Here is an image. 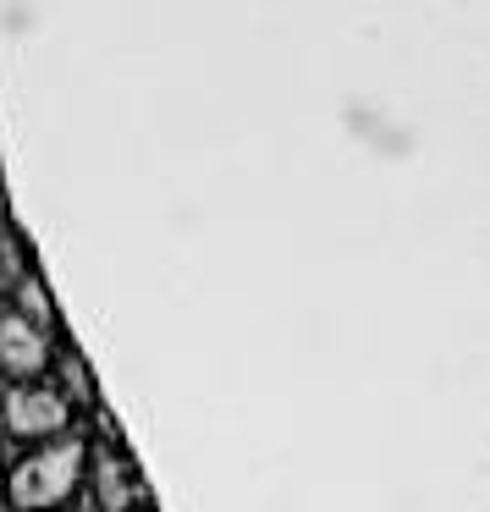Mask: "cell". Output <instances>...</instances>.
Instances as JSON below:
<instances>
[{
  "instance_id": "obj_1",
  "label": "cell",
  "mask_w": 490,
  "mask_h": 512,
  "mask_svg": "<svg viewBox=\"0 0 490 512\" xmlns=\"http://www.w3.org/2000/svg\"><path fill=\"white\" fill-rule=\"evenodd\" d=\"M83 463H89V452H83L78 435H72V441H56V446H39V452H28L23 463L12 468L6 501H12L17 512H61L83 485Z\"/></svg>"
},
{
  "instance_id": "obj_2",
  "label": "cell",
  "mask_w": 490,
  "mask_h": 512,
  "mask_svg": "<svg viewBox=\"0 0 490 512\" xmlns=\"http://www.w3.org/2000/svg\"><path fill=\"white\" fill-rule=\"evenodd\" d=\"M0 419L17 441H56L72 430V402L56 386H39V380H17L6 397H0Z\"/></svg>"
},
{
  "instance_id": "obj_3",
  "label": "cell",
  "mask_w": 490,
  "mask_h": 512,
  "mask_svg": "<svg viewBox=\"0 0 490 512\" xmlns=\"http://www.w3.org/2000/svg\"><path fill=\"white\" fill-rule=\"evenodd\" d=\"M50 364V331L23 309H0V369L12 380H34Z\"/></svg>"
},
{
  "instance_id": "obj_4",
  "label": "cell",
  "mask_w": 490,
  "mask_h": 512,
  "mask_svg": "<svg viewBox=\"0 0 490 512\" xmlns=\"http://www.w3.org/2000/svg\"><path fill=\"white\" fill-rule=\"evenodd\" d=\"M94 501H100V512H138V501H144V479L116 446L94 457Z\"/></svg>"
},
{
  "instance_id": "obj_5",
  "label": "cell",
  "mask_w": 490,
  "mask_h": 512,
  "mask_svg": "<svg viewBox=\"0 0 490 512\" xmlns=\"http://www.w3.org/2000/svg\"><path fill=\"white\" fill-rule=\"evenodd\" d=\"M6 287H23V254H17V237L0 221V292Z\"/></svg>"
},
{
  "instance_id": "obj_6",
  "label": "cell",
  "mask_w": 490,
  "mask_h": 512,
  "mask_svg": "<svg viewBox=\"0 0 490 512\" xmlns=\"http://www.w3.org/2000/svg\"><path fill=\"white\" fill-rule=\"evenodd\" d=\"M17 303H23V314L34 325H50V303H45V287H39V281H23V287H17Z\"/></svg>"
},
{
  "instance_id": "obj_7",
  "label": "cell",
  "mask_w": 490,
  "mask_h": 512,
  "mask_svg": "<svg viewBox=\"0 0 490 512\" xmlns=\"http://www.w3.org/2000/svg\"><path fill=\"white\" fill-rule=\"evenodd\" d=\"M138 512H144V507H138Z\"/></svg>"
}]
</instances>
